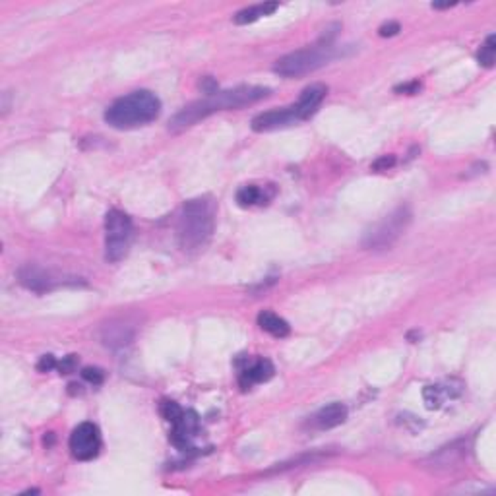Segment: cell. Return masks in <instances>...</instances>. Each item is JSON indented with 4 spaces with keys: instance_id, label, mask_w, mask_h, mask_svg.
I'll use <instances>...</instances> for the list:
<instances>
[{
    "instance_id": "cell-18",
    "label": "cell",
    "mask_w": 496,
    "mask_h": 496,
    "mask_svg": "<svg viewBox=\"0 0 496 496\" xmlns=\"http://www.w3.org/2000/svg\"><path fill=\"white\" fill-rule=\"evenodd\" d=\"M495 53H496V37L495 35H488L485 45L481 47L479 51V64L485 68H493L495 67Z\"/></svg>"
},
{
    "instance_id": "cell-22",
    "label": "cell",
    "mask_w": 496,
    "mask_h": 496,
    "mask_svg": "<svg viewBox=\"0 0 496 496\" xmlns=\"http://www.w3.org/2000/svg\"><path fill=\"white\" fill-rule=\"evenodd\" d=\"M76 364H78L76 355H68V357H64V359L57 364V369L60 374H70V372L76 371Z\"/></svg>"
},
{
    "instance_id": "cell-15",
    "label": "cell",
    "mask_w": 496,
    "mask_h": 496,
    "mask_svg": "<svg viewBox=\"0 0 496 496\" xmlns=\"http://www.w3.org/2000/svg\"><path fill=\"white\" fill-rule=\"evenodd\" d=\"M274 194V192H272ZM272 194H266V188L256 186V184H247L237 192V202L242 208L248 206H256V204H267V200L272 198Z\"/></svg>"
},
{
    "instance_id": "cell-4",
    "label": "cell",
    "mask_w": 496,
    "mask_h": 496,
    "mask_svg": "<svg viewBox=\"0 0 496 496\" xmlns=\"http://www.w3.org/2000/svg\"><path fill=\"white\" fill-rule=\"evenodd\" d=\"M335 57V51L330 41H320L318 45L308 48H301L295 53H289L281 57L274 64V72L283 78H299L315 72L320 67L328 64Z\"/></svg>"
},
{
    "instance_id": "cell-20",
    "label": "cell",
    "mask_w": 496,
    "mask_h": 496,
    "mask_svg": "<svg viewBox=\"0 0 496 496\" xmlns=\"http://www.w3.org/2000/svg\"><path fill=\"white\" fill-rule=\"evenodd\" d=\"M396 165V157L393 155H382V157H378L376 161L372 163V171H376V172H380V171H388V169H391Z\"/></svg>"
},
{
    "instance_id": "cell-21",
    "label": "cell",
    "mask_w": 496,
    "mask_h": 496,
    "mask_svg": "<svg viewBox=\"0 0 496 496\" xmlns=\"http://www.w3.org/2000/svg\"><path fill=\"white\" fill-rule=\"evenodd\" d=\"M82 376H84V380L94 384V386H99V384H103V380H105V374L99 371V369H84V371H82Z\"/></svg>"
},
{
    "instance_id": "cell-2",
    "label": "cell",
    "mask_w": 496,
    "mask_h": 496,
    "mask_svg": "<svg viewBox=\"0 0 496 496\" xmlns=\"http://www.w3.org/2000/svg\"><path fill=\"white\" fill-rule=\"evenodd\" d=\"M159 113H161L159 97L148 89H140L116 99L105 111V121L113 128L126 130V128L150 124L159 116Z\"/></svg>"
},
{
    "instance_id": "cell-9",
    "label": "cell",
    "mask_w": 496,
    "mask_h": 496,
    "mask_svg": "<svg viewBox=\"0 0 496 496\" xmlns=\"http://www.w3.org/2000/svg\"><path fill=\"white\" fill-rule=\"evenodd\" d=\"M274 364L272 361L267 359H254L250 363H245L240 366L239 371V384L242 390H250L254 384H260V382H267L272 376H274Z\"/></svg>"
},
{
    "instance_id": "cell-13",
    "label": "cell",
    "mask_w": 496,
    "mask_h": 496,
    "mask_svg": "<svg viewBox=\"0 0 496 496\" xmlns=\"http://www.w3.org/2000/svg\"><path fill=\"white\" fill-rule=\"evenodd\" d=\"M258 326L274 337H287L291 332V328L285 320L281 316L269 312V310H264V312L258 315Z\"/></svg>"
},
{
    "instance_id": "cell-3",
    "label": "cell",
    "mask_w": 496,
    "mask_h": 496,
    "mask_svg": "<svg viewBox=\"0 0 496 496\" xmlns=\"http://www.w3.org/2000/svg\"><path fill=\"white\" fill-rule=\"evenodd\" d=\"M213 233V204L208 198L188 200L179 218V242L182 250L194 252L208 245Z\"/></svg>"
},
{
    "instance_id": "cell-5",
    "label": "cell",
    "mask_w": 496,
    "mask_h": 496,
    "mask_svg": "<svg viewBox=\"0 0 496 496\" xmlns=\"http://www.w3.org/2000/svg\"><path fill=\"white\" fill-rule=\"evenodd\" d=\"M411 223V210L407 206H401L396 211H391L390 215L378 225H374L366 235H364L363 245L371 250H382V248H390L396 240L400 239L409 227Z\"/></svg>"
},
{
    "instance_id": "cell-25",
    "label": "cell",
    "mask_w": 496,
    "mask_h": 496,
    "mask_svg": "<svg viewBox=\"0 0 496 496\" xmlns=\"http://www.w3.org/2000/svg\"><path fill=\"white\" fill-rule=\"evenodd\" d=\"M419 89H420V84L415 80V82H409V84H403V86H398L396 87V91L398 94H409V96H413V94H419Z\"/></svg>"
},
{
    "instance_id": "cell-14",
    "label": "cell",
    "mask_w": 496,
    "mask_h": 496,
    "mask_svg": "<svg viewBox=\"0 0 496 496\" xmlns=\"http://www.w3.org/2000/svg\"><path fill=\"white\" fill-rule=\"evenodd\" d=\"M277 8H279V4H277V2H264V4H256V6H250V8H245V10H240V12H237V16L233 18V21H235L237 26H247V24H252V21L260 19L262 16H269V14H274Z\"/></svg>"
},
{
    "instance_id": "cell-19",
    "label": "cell",
    "mask_w": 496,
    "mask_h": 496,
    "mask_svg": "<svg viewBox=\"0 0 496 496\" xmlns=\"http://www.w3.org/2000/svg\"><path fill=\"white\" fill-rule=\"evenodd\" d=\"M159 411H161L163 419L167 420V423H171V425L179 423L182 419V415H184V409L179 403H175V401H163Z\"/></svg>"
},
{
    "instance_id": "cell-23",
    "label": "cell",
    "mask_w": 496,
    "mask_h": 496,
    "mask_svg": "<svg viewBox=\"0 0 496 496\" xmlns=\"http://www.w3.org/2000/svg\"><path fill=\"white\" fill-rule=\"evenodd\" d=\"M57 361H55V357L53 355H43L41 357V361L37 363V371L39 372H48L53 371V369H57Z\"/></svg>"
},
{
    "instance_id": "cell-11",
    "label": "cell",
    "mask_w": 496,
    "mask_h": 496,
    "mask_svg": "<svg viewBox=\"0 0 496 496\" xmlns=\"http://www.w3.org/2000/svg\"><path fill=\"white\" fill-rule=\"evenodd\" d=\"M18 277L21 285L28 287L29 291H35V293H45L55 285V279L48 276L43 267L31 266V264L21 267L18 272Z\"/></svg>"
},
{
    "instance_id": "cell-24",
    "label": "cell",
    "mask_w": 496,
    "mask_h": 496,
    "mask_svg": "<svg viewBox=\"0 0 496 496\" xmlns=\"http://www.w3.org/2000/svg\"><path fill=\"white\" fill-rule=\"evenodd\" d=\"M400 24L398 21H388V24H384L380 29H378V33H380L382 37H391V35H396L398 31H400Z\"/></svg>"
},
{
    "instance_id": "cell-8",
    "label": "cell",
    "mask_w": 496,
    "mask_h": 496,
    "mask_svg": "<svg viewBox=\"0 0 496 496\" xmlns=\"http://www.w3.org/2000/svg\"><path fill=\"white\" fill-rule=\"evenodd\" d=\"M299 123L295 115L293 105L285 107V109H274V111H266L260 113L252 118V130L254 132H269V130H277V128H285L291 124Z\"/></svg>"
},
{
    "instance_id": "cell-26",
    "label": "cell",
    "mask_w": 496,
    "mask_h": 496,
    "mask_svg": "<svg viewBox=\"0 0 496 496\" xmlns=\"http://www.w3.org/2000/svg\"><path fill=\"white\" fill-rule=\"evenodd\" d=\"M200 86H202V89H204V94H208V96L218 94V84H215V80H213V78H204Z\"/></svg>"
},
{
    "instance_id": "cell-17",
    "label": "cell",
    "mask_w": 496,
    "mask_h": 496,
    "mask_svg": "<svg viewBox=\"0 0 496 496\" xmlns=\"http://www.w3.org/2000/svg\"><path fill=\"white\" fill-rule=\"evenodd\" d=\"M423 398H425V403H427L429 409H439L444 398H448V396H446V390L442 386H427L423 390Z\"/></svg>"
},
{
    "instance_id": "cell-7",
    "label": "cell",
    "mask_w": 496,
    "mask_h": 496,
    "mask_svg": "<svg viewBox=\"0 0 496 496\" xmlns=\"http://www.w3.org/2000/svg\"><path fill=\"white\" fill-rule=\"evenodd\" d=\"M70 452L76 459L87 461L94 459L101 450V434L94 423H82L78 425L74 432L70 434Z\"/></svg>"
},
{
    "instance_id": "cell-10",
    "label": "cell",
    "mask_w": 496,
    "mask_h": 496,
    "mask_svg": "<svg viewBox=\"0 0 496 496\" xmlns=\"http://www.w3.org/2000/svg\"><path fill=\"white\" fill-rule=\"evenodd\" d=\"M326 94H328V87L322 86V84H312V86L306 87L305 91L301 94V97H299V101L293 105L299 123L315 115L316 111H318V107L322 105Z\"/></svg>"
},
{
    "instance_id": "cell-6",
    "label": "cell",
    "mask_w": 496,
    "mask_h": 496,
    "mask_svg": "<svg viewBox=\"0 0 496 496\" xmlns=\"http://www.w3.org/2000/svg\"><path fill=\"white\" fill-rule=\"evenodd\" d=\"M132 239V221L124 211L111 210L105 218V256L109 262L123 260Z\"/></svg>"
},
{
    "instance_id": "cell-1",
    "label": "cell",
    "mask_w": 496,
    "mask_h": 496,
    "mask_svg": "<svg viewBox=\"0 0 496 496\" xmlns=\"http://www.w3.org/2000/svg\"><path fill=\"white\" fill-rule=\"evenodd\" d=\"M267 96H269V89L258 86H239L235 89H227V91H218L213 96H208L202 101H194L191 105L181 109L177 115L172 116L169 130L171 132H182V130L191 128L196 123H200L202 118L213 115L218 111L252 105V103H256V101Z\"/></svg>"
},
{
    "instance_id": "cell-16",
    "label": "cell",
    "mask_w": 496,
    "mask_h": 496,
    "mask_svg": "<svg viewBox=\"0 0 496 496\" xmlns=\"http://www.w3.org/2000/svg\"><path fill=\"white\" fill-rule=\"evenodd\" d=\"M130 337H132V334L126 328H123V326H109L105 335V345H109V347L126 345L130 342Z\"/></svg>"
},
{
    "instance_id": "cell-12",
    "label": "cell",
    "mask_w": 496,
    "mask_h": 496,
    "mask_svg": "<svg viewBox=\"0 0 496 496\" xmlns=\"http://www.w3.org/2000/svg\"><path fill=\"white\" fill-rule=\"evenodd\" d=\"M345 419H347V407H345L344 403H339V401H334V403L326 405V407H322L316 413L315 417H312V425H315L316 429L328 430L344 425Z\"/></svg>"
}]
</instances>
